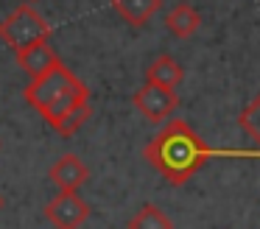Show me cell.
Wrapping results in <instances>:
<instances>
[{
	"instance_id": "1",
	"label": "cell",
	"mask_w": 260,
	"mask_h": 229,
	"mask_svg": "<svg viewBox=\"0 0 260 229\" xmlns=\"http://www.w3.org/2000/svg\"><path fill=\"white\" fill-rule=\"evenodd\" d=\"M146 162L174 187L190 182V176L204 168L210 159L218 156H230V159H260V148L252 151H232V148H210L187 120H168L157 132V137L148 140V145L143 148Z\"/></svg>"
},
{
	"instance_id": "2",
	"label": "cell",
	"mask_w": 260,
	"mask_h": 229,
	"mask_svg": "<svg viewBox=\"0 0 260 229\" xmlns=\"http://www.w3.org/2000/svg\"><path fill=\"white\" fill-rule=\"evenodd\" d=\"M25 101L45 117V123H51L53 128L64 120L70 109H76L79 104L90 101V87L76 76L73 70H68L64 61H56L51 70H45L42 76L31 78L23 89Z\"/></svg>"
},
{
	"instance_id": "3",
	"label": "cell",
	"mask_w": 260,
	"mask_h": 229,
	"mask_svg": "<svg viewBox=\"0 0 260 229\" xmlns=\"http://www.w3.org/2000/svg\"><path fill=\"white\" fill-rule=\"evenodd\" d=\"M48 37H51V25L31 6H17L6 20L0 22V39L9 48H14V53L28 48V45L48 42Z\"/></svg>"
},
{
	"instance_id": "4",
	"label": "cell",
	"mask_w": 260,
	"mask_h": 229,
	"mask_svg": "<svg viewBox=\"0 0 260 229\" xmlns=\"http://www.w3.org/2000/svg\"><path fill=\"white\" fill-rule=\"evenodd\" d=\"M45 218L56 229H79L90 218V204L79 195V190H59V195L45 204Z\"/></svg>"
},
{
	"instance_id": "5",
	"label": "cell",
	"mask_w": 260,
	"mask_h": 229,
	"mask_svg": "<svg viewBox=\"0 0 260 229\" xmlns=\"http://www.w3.org/2000/svg\"><path fill=\"white\" fill-rule=\"evenodd\" d=\"M132 104H135V109L143 112L146 120L168 123V117L174 115L179 98H176L174 89H162V87H157V84H143V87L132 95Z\"/></svg>"
},
{
	"instance_id": "6",
	"label": "cell",
	"mask_w": 260,
	"mask_h": 229,
	"mask_svg": "<svg viewBox=\"0 0 260 229\" xmlns=\"http://www.w3.org/2000/svg\"><path fill=\"white\" fill-rule=\"evenodd\" d=\"M48 179H51L59 190H79L81 184L90 179V168H87L76 154H62L51 168H48Z\"/></svg>"
},
{
	"instance_id": "7",
	"label": "cell",
	"mask_w": 260,
	"mask_h": 229,
	"mask_svg": "<svg viewBox=\"0 0 260 229\" xmlns=\"http://www.w3.org/2000/svg\"><path fill=\"white\" fill-rule=\"evenodd\" d=\"M199 25H202V17H199V11L193 9L190 3H174L168 9V14H165V28H168L171 37L176 39H190L193 34L199 31Z\"/></svg>"
},
{
	"instance_id": "8",
	"label": "cell",
	"mask_w": 260,
	"mask_h": 229,
	"mask_svg": "<svg viewBox=\"0 0 260 229\" xmlns=\"http://www.w3.org/2000/svg\"><path fill=\"white\" fill-rule=\"evenodd\" d=\"M56 61H62V59H59V53L48 42H37V45H28V48L17 50V64L23 67L31 78H37L45 70H51Z\"/></svg>"
},
{
	"instance_id": "9",
	"label": "cell",
	"mask_w": 260,
	"mask_h": 229,
	"mask_svg": "<svg viewBox=\"0 0 260 229\" xmlns=\"http://www.w3.org/2000/svg\"><path fill=\"white\" fill-rule=\"evenodd\" d=\"M182 78H185V70H182V67L174 61V56H168V53L157 56L146 70V84H157V87L174 89V92L182 84Z\"/></svg>"
},
{
	"instance_id": "10",
	"label": "cell",
	"mask_w": 260,
	"mask_h": 229,
	"mask_svg": "<svg viewBox=\"0 0 260 229\" xmlns=\"http://www.w3.org/2000/svg\"><path fill=\"white\" fill-rule=\"evenodd\" d=\"M112 9L132 28H146L148 20L162 9V0H112Z\"/></svg>"
},
{
	"instance_id": "11",
	"label": "cell",
	"mask_w": 260,
	"mask_h": 229,
	"mask_svg": "<svg viewBox=\"0 0 260 229\" xmlns=\"http://www.w3.org/2000/svg\"><path fill=\"white\" fill-rule=\"evenodd\" d=\"M129 229H174V221L168 218V212L157 204H143L140 210L132 215Z\"/></svg>"
},
{
	"instance_id": "12",
	"label": "cell",
	"mask_w": 260,
	"mask_h": 229,
	"mask_svg": "<svg viewBox=\"0 0 260 229\" xmlns=\"http://www.w3.org/2000/svg\"><path fill=\"white\" fill-rule=\"evenodd\" d=\"M238 126H241L243 132L260 145V92L241 109V115H238Z\"/></svg>"
},
{
	"instance_id": "13",
	"label": "cell",
	"mask_w": 260,
	"mask_h": 229,
	"mask_svg": "<svg viewBox=\"0 0 260 229\" xmlns=\"http://www.w3.org/2000/svg\"><path fill=\"white\" fill-rule=\"evenodd\" d=\"M90 117H92V104H90V101H84V104H79L76 109H70L68 115H64V120L56 126V132L62 134V137H73V134L79 132Z\"/></svg>"
},
{
	"instance_id": "14",
	"label": "cell",
	"mask_w": 260,
	"mask_h": 229,
	"mask_svg": "<svg viewBox=\"0 0 260 229\" xmlns=\"http://www.w3.org/2000/svg\"><path fill=\"white\" fill-rule=\"evenodd\" d=\"M0 207H3V195H0Z\"/></svg>"
},
{
	"instance_id": "15",
	"label": "cell",
	"mask_w": 260,
	"mask_h": 229,
	"mask_svg": "<svg viewBox=\"0 0 260 229\" xmlns=\"http://www.w3.org/2000/svg\"><path fill=\"white\" fill-rule=\"evenodd\" d=\"M28 3H34V0H28Z\"/></svg>"
}]
</instances>
